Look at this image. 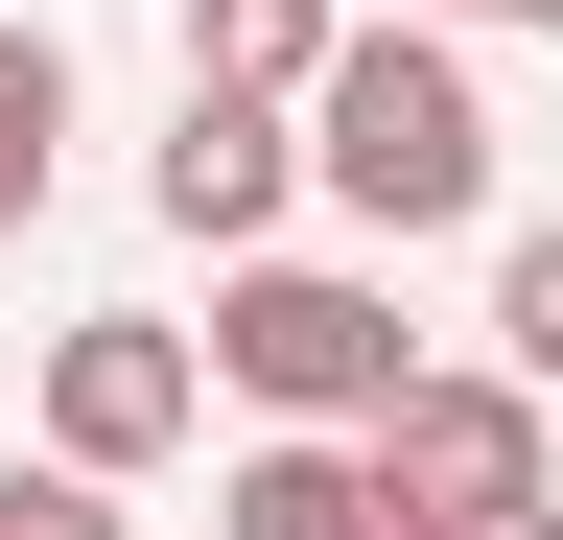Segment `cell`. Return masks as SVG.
<instances>
[{
	"label": "cell",
	"instance_id": "6da1fadb",
	"mask_svg": "<svg viewBox=\"0 0 563 540\" xmlns=\"http://www.w3.org/2000/svg\"><path fill=\"white\" fill-rule=\"evenodd\" d=\"M306 165H329V212H352V235H470V212H493V95H470V47L422 24V0H376V24L329 47Z\"/></svg>",
	"mask_w": 563,
	"mask_h": 540
},
{
	"label": "cell",
	"instance_id": "7a4b0ae2",
	"mask_svg": "<svg viewBox=\"0 0 563 540\" xmlns=\"http://www.w3.org/2000/svg\"><path fill=\"white\" fill-rule=\"evenodd\" d=\"M211 376L258 423H376L422 353H399V283H352V258H211Z\"/></svg>",
	"mask_w": 563,
	"mask_h": 540
},
{
	"label": "cell",
	"instance_id": "3957f363",
	"mask_svg": "<svg viewBox=\"0 0 563 540\" xmlns=\"http://www.w3.org/2000/svg\"><path fill=\"white\" fill-rule=\"evenodd\" d=\"M376 470H399V517H422V540L540 517V494H563V470H540V376H517V353H493V376H446V353H422V376L376 399Z\"/></svg>",
	"mask_w": 563,
	"mask_h": 540
},
{
	"label": "cell",
	"instance_id": "277c9868",
	"mask_svg": "<svg viewBox=\"0 0 563 540\" xmlns=\"http://www.w3.org/2000/svg\"><path fill=\"white\" fill-rule=\"evenodd\" d=\"M188 423H211V329H165V306L47 329V447H70V470H165Z\"/></svg>",
	"mask_w": 563,
	"mask_h": 540
},
{
	"label": "cell",
	"instance_id": "5b68a950",
	"mask_svg": "<svg viewBox=\"0 0 563 540\" xmlns=\"http://www.w3.org/2000/svg\"><path fill=\"white\" fill-rule=\"evenodd\" d=\"M141 188H165V235L258 258V235H282V188H329V165H306V95H235V71H188V118H165V165H141Z\"/></svg>",
	"mask_w": 563,
	"mask_h": 540
},
{
	"label": "cell",
	"instance_id": "8992f818",
	"mask_svg": "<svg viewBox=\"0 0 563 540\" xmlns=\"http://www.w3.org/2000/svg\"><path fill=\"white\" fill-rule=\"evenodd\" d=\"M211 540H422V517H399L376 423H258L235 470H211Z\"/></svg>",
	"mask_w": 563,
	"mask_h": 540
},
{
	"label": "cell",
	"instance_id": "52a82bcc",
	"mask_svg": "<svg viewBox=\"0 0 563 540\" xmlns=\"http://www.w3.org/2000/svg\"><path fill=\"white\" fill-rule=\"evenodd\" d=\"M329 0H188V71H235V95H329Z\"/></svg>",
	"mask_w": 563,
	"mask_h": 540
},
{
	"label": "cell",
	"instance_id": "ba28073f",
	"mask_svg": "<svg viewBox=\"0 0 563 540\" xmlns=\"http://www.w3.org/2000/svg\"><path fill=\"white\" fill-rule=\"evenodd\" d=\"M47 188H70V47H47V24H0V235H24Z\"/></svg>",
	"mask_w": 563,
	"mask_h": 540
},
{
	"label": "cell",
	"instance_id": "9c48e42d",
	"mask_svg": "<svg viewBox=\"0 0 563 540\" xmlns=\"http://www.w3.org/2000/svg\"><path fill=\"white\" fill-rule=\"evenodd\" d=\"M118 494H141V470H70V447H47V470H0V540H141Z\"/></svg>",
	"mask_w": 563,
	"mask_h": 540
},
{
	"label": "cell",
	"instance_id": "30bf717a",
	"mask_svg": "<svg viewBox=\"0 0 563 540\" xmlns=\"http://www.w3.org/2000/svg\"><path fill=\"white\" fill-rule=\"evenodd\" d=\"M493 353L563 399V235H517V258H493Z\"/></svg>",
	"mask_w": 563,
	"mask_h": 540
},
{
	"label": "cell",
	"instance_id": "8fae6325",
	"mask_svg": "<svg viewBox=\"0 0 563 540\" xmlns=\"http://www.w3.org/2000/svg\"><path fill=\"white\" fill-rule=\"evenodd\" d=\"M422 24H540V0H422Z\"/></svg>",
	"mask_w": 563,
	"mask_h": 540
},
{
	"label": "cell",
	"instance_id": "7c38bea8",
	"mask_svg": "<svg viewBox=\"0 0 563 540\" xmlns=\"http://www.w3.org/2000/svg\"><path fill=\"white\" fill-rule=\"evenodd\" d=\"M470 540H563V494H540V517H470Z\"/></svg>",
	"mask_w": 563,
	"mask_h": 540
},
{
	"label": "cell",
	"instance_id": "4fadbf2b",
	"mask_svg": "<svg viewBox=\"0 0 563 540\" xmlns=\"http://www.w3.org/2000/svg\"><path fill=\"white\" fill-rule=\"evenodd\" d=\"M540 24H563V0H540Z\"/></svg>",
	"mask_w": 563,
	"mask_h": 540
}]
</instances>
